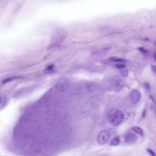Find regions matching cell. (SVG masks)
<instances>
[{
	"label": "cell",
	"mask_w": 156,
	"mask_h": 156,
	"mask_svg": "<svg viewBox=\"0 0 156 156\" xmlns=\"http://www.w3.org/2000/svg\"><path fill=\"white\" fill-rule=\"evenodd\" d=\"M120 73L123 76H127L128 74V71L126 69H121V70H120Z\"/></svg>",
	"instance_id": "12"
},
{
	"label": "cell",
	"mask_w": 156,
	"mask_h": 156,
	"mask_svg": "<svg viewBox=\"0 0 156 156\" xmlns=\"http://www.w3.org/2000/svg\"><path fill=\"white\" fill-rule=\"evenodd\" d=\"M120 142V136H117L111 140L110 143L111 146H116L119 144Z\"/></svg>",
	"instance_id": "6"
},
{
	"label": "cell",
	"mask_w": 156,
	"mask_h": 156,
	"mask_svg": "<svg viewBox=\"0 0 156 156\" xmlns=\"http://www.w3.org/2000/svg\"><path fill=\"white\" fill-rule=\"evenodd\" d=\"M151 69H152L153 72L155 74H156V66L154 65H151Z\"/></svg>",
	"instance_id": "17"
},
{
	"label": "cell",
	"mask_w": 156,
	"mask_h": 156,
	"mask_svg": "<svg viewBox=\"0 0 156 156\" xmlns=\"http://www.w3.org/2000/svg\"><path fill=\"white\" fill-rule=\"evenodd\" d=\"M147 151L150 154V155L151 156H156V154L154 153V152L152 150L148 148L147 149Z\"/></svg>",
	"instance_id": "15"
},
{
	"label": "cell",
	"mask_w": 156,
	"mask_h": 156,
	"mask_svg": "<svg viewBox=\"0 0 156 156\" xmlns=\"http://www.w3.org/2000/svg\"><path fill=\"white\" fill-rule=\"evenodd\" d=\"M144 87H145L146 89L147 90H150V89H151V87H150V84L147 83H145L144 84Z\"/></svg>",
	"instance_id": "16"
},
{
	"label": "cell",
	"mask_w": 156,
	"mask_h": 156,
	"mask_svg": "<svg viewBox=\"0 0 156 156\" xmlns=\"http://www.w3.org/2000/svg\"><path fill=\"white\" fill-rule=\"evenodd\" d=\"M131 130L132 131H133L134 132L137 133L141 136H143V131L141 129L140 127L133 126L131 128Z\"/></svg>",
	"instance_id": "7"
},
{
	"label": "cell",
	"mask_w": 156,
	"mask_h": 156,
	"mask_svg": "<svg viewBox=\"0 0 156 156\" xmlns=\"http://www.w3.org/2000/svg\"><path fill=\"white\" fill-rule=\"evenodd\" d=\"M107 117L112 125L118 126L123 122L124 115L120 110L112 109L109 110L107 115Z\"/></svg>",
	"instance_id": "1"
},
{
	"label": "cell",
	"mask_w": 156,
	"mask_h": 156,
	"mask_svg": "<svg viewBox=\"0 0 156 156\" xmlns=\"http://www.w3.org/2000/svg\"><path fill=\"white\" fill-rule=\"evenodd\" d=\"M154 58H155V59L156 61V53L154 54Z\"/></svg>",
	"instance_id": "19"
},
{
	"label": "cell",
	"mask_w": 156,
	"mask_h": 156,
	"mask_svg": "<svg viewBox=\"0 0 156 156\" xmlns=\"http://www.w3.org/2000/svg\"><path fill=\"white\" fill-rule=\"evenodd\" d=\"M115 85L119 88L123 87L125 84V80L123 77L119 75H116L114 79Z\"/></svg>",
	"instance_id": "5"
},
{
	"label": "cell",
	"mask_w": 156,
	"mask_h": 156,
	"mask_svg": "<svg viewBox=\"0 0 156 156\" xmlns=\"http://www.w3.org/2000/svg\"><path fill=\"white\" fill-rule=\"evenodd\" d=\"M19 78L18 77H11V78H8L7 80H4L3 82V83H5L6 82H9V81H11V80H15L16 79H18Z\"/></svg>",
	"instance_id": "13"
},
{
	"label": "cell",
	"mask_w": 156,
	"mask_h": 156,
	"mask_svg": "<svg viewBox=\"0 0 156 156\" xmlns=\"http://www.w3.org/2000/svg\"><path fill=\"white\" fill-rule=\"evenodd\" d=\"M145 113H146V110H144L143 111V113H142V117H144L145 116Z\"/></svg>",
	"instance_id": "18"
},
{
	"label": "cell",
	"mask_w": 156,
	"mask_h": 156,
	"mask_svg": "<svg viewBox=\"0 0 156 156\" xmlns=\"http://www.w3.org/2000/svg\"><path fill=\"white\" fill-rule=\"evenodd\" d=\"M109 61L111 62H118L122 64H125L126 62V61L125 59H123L121 58H117L115 57H111L109 58Z\"/></svg>",
	"instance_id": "8"
},
{
	"label": "cell",
	"mask_w": 156,
	"mask_h": 156,
	"mask_svg": "<svg viewBox=\"0 0 156 156\" xmlns=\"http://www.w3.org/2000/svg\"><path fill=\"white\" fill-rule=\"evenodd\" d=\"M7 103V98L4 96H0V108H3L5 106Z\"/></svg>",
	"instance_id": "9"
},
{
	"label": "cell",
	"mask_w": 156,
	"mask_h": 156,
	"mask_svg": "<svg viewBox=\"0 0 156 156\" xmlns=\"http://www.w3.org/2000/svg\"><path fill=\"white\" fill-rule=\"evenodd\" d=\"M130 98L132 103L136 104L139 102L141 99V94L137 90H133L130 93Z\"/></svg>",
	"instance_id": "4"
},
{
	"label": "cell",
	"mask_w": 156,
	"mask_h": 156,
	"mask_svg": "<svg viewBox=\"0 0 156 156\" xmlns=\"http://www.w3.org/2000/svg\"><path fill=\"white\" fill-rule=\"evenodd\" d=\"M116 67L119 69H123L125 68L126 67V65L124 64H117L116 65Z\"/></svg>",
	"instance_id": "14"
},
{
	"label": "cell",
	"mask_w": 156,
	"mask_h": 156,
	"mask_svg": "<svg viewBox=\"0 0 156 156\" xmlns=\"http://www.w3.org/2000/svg\"><path fill=\"white\" fill-rule=\"evenodd\" d=\"M53 66V65H50V66L47 67V68L44 70V72L46 73H51L54 71Z\"/></svg>",
	"instance_id": "10"
},
{
	"label": "cell",
	"mask_w": 156,
	"mask_h": 156,
	"mask_svg": "<svg viewBox=\"0 0 156 156\" xmlns=\"http://www.w3.org/2000/svg\"><path fill=\"white\" fill-rule=\"evenodd\" d=\"M110 134L107 131H102L99 134L97 140L100 144H104L110 140Z\"/></svg>",
	"instance_id": "2"
},
{
	"label": "cell",
	"mask_w": 156,
	"mask_h": 156,
	"mask_svg": "<svg viewBox=\"0 0 156 156\" xmlns=\"http://www.w3.org/2000/svg\"><path fill=\"white\" fill-rule=\"evenodd\" d=\"M137 137L134 133L128 132L125 136V141L128 144H133L137 141Z\"/></svg>",
	"instance_id": "3"
},
{
	"label": "cell",
	"mask_w": 156,
	"mask_h": 156,
	"mask_svg": "<svg viewBox=\"0 0 156 156\" xmlns=\"http://www.w3.org/2000/svg\"><path fill=\"white\" fill-rule=\"evenodd\" d=\"M138 50L141 51V53H142L143 54H145V55L147 54L148 53V51L147 50L145 49L144 48H142V47L139 48H138Z\"/></svg>",
	"instance_id": "11"
}]
</instances>
